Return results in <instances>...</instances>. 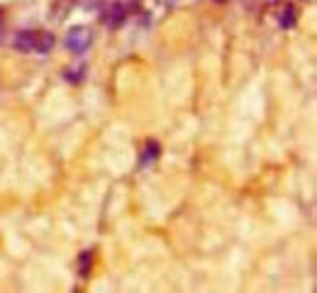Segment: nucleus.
I'll use <instances>...</instances> for the list:
<instances>
[{
  "instance_id": "obj_1",
  "label": "nucleus",
  "mask_w": 317,
  "mask_h": 293,
  "mask_svg": "<svg viewBox=\"0 0 317 293\" xmlns=\"http://www.w3.org/2000/svg\"><path fill=\"white\" fill-rule=\"evenodd\" d=\"M90 29L83 27V25H76L66 32V47H69L73 54H83L88 47H90Z\"/></svg>"
},
{
  "instance_id": "obj_2",
  "label": "nucleus",
  "mask_w": 317,
  "mask_h": 293,
  "mask_svg": "<svg viewBox=\"0 0 317 293\" xmlns=\"http://www.w3.org/2000/svg\"><path fill=\"white\" fill-rule=\"evenodd\" d=\"M129 17V13L124 10V8H120L117 3H112L110 5V10L103 15V22L108 25V27H112V29H117V27H122L124 25V20Z\"/></svg>"
},
{
  "instance_id": "obj_3",
  "label": "nucleus",
  "mask_w": 317,
  "mask_h": 293,
  "mask_svg": "<svg viewBox=\"0 0 317 293\" xmlns=\"http://www.w3.org/2000/svg\"><path fill=\"white\" fill-rule=\"evenodd\" d=\"M34 39H37V32H32V29H22V32H17L15 34V49H20V52H34Z\"/></svg>"
},
{
  "instance_id": "obj_4",
  "label": "nucleus",
  "mask_w": 317,
  "mask_h": 293,
  "mask_svg": "<svg viewBox=\"0 0 317 293\" xmlns=\"http://www.w3.org/2000/svg\"><path fill=\"white\" fill-rule=\"evenodd\" d=\"M54 49V34L52 32H37V39H34V52L47 54Z\"/></svg>"
},
{
  "instance_id": "obj_5",
  "label": "nucleus",
  "mask_w": 317,
  "mask_h": 293,
  "mask_svg": "<svg viewBox=\"0 0 317 293\" xmlns=\"http://www.w3.org/2000/svg\"><path fill=\"white\" fill-rule=\"evenodd\" d=\"M159 152H161L159 142H156V140H149V142H147V149H144V154H142V161H139V164H142V166H147V164L156 161Z\"/></svg>"
},
{
  "instance_id": "obj_6",
  "label": "nucleus",
  "mask_w": 317,
  "mask_h": 293,
  "mask_svg": "<svg viewBox=\"0 0 317 293\" xmlns=\"http://www.w3.org/2000/svg\"><path fill=\"white\" fill-rule=\"evenodd\" d=\"M278 25L283 29H290L295 25V8H293V5H286V8L281 10V15H278Z\"/></svg>"
},
{
  "instance_id": "obj_7",
  "label": "nucleus",
  "mask_w": 317,
  "mask_h": 293,
  "mask_svg": "<svg viewBox=\"0 0 317 293\" xmlns=\"http://www.w3.org/2000/svg\"><path fill=\"white\" fill-rule=\"evenodd\" d=\"M71 8H73V0H61V3H59V5H56V8H52V17H54L56 22H61V20H64V17H66V13H69Z\"/></svg>"
},
{
  "instance_id": "obj_8",
  "label": "nucleus",
  "mask_w": 317,
  "mask_h": 293,
  "mask_svg": "<svg viewBox=\"0 0 317 293\" xmlns=\"http://www.w3.org/2000/svg\"><path fill=\"white\" fill-rule=\"evenodd\" d=\"M90 262H93V252H83L81 259H78V276H81V279H85V276H88Z\"/></svg>"
},
{
  "instance_id": "obj_9",
  "label": "nucleus",
  "mask_w": 317,
  "mask_h": 293,
  "mask_svg": "<svg viewBox=\"0 0 317 293\" xmlns=\"http://www.w3.org/2000/svg\"><path fill=\"white\" fill-rule=\"evenodd\" d=\"M83 76H85V66H81L78 71H66V73H64V78H66L69 83H81Z\"/></svg>"
},
{
  "instance_id": "obj_10",
  "label": "nucleus",
  "mask_w": 317,
  "mask_h": 293,
  "mask_svg": "<svg viewBox=\"0 0 317 293\" xmlns=\"http://www.w3.org/2000/svg\"><path fill=\"white\" fill-rule=\"evenodd\" d=\"M215 3H224V0H215Z\"/></svg>"
}]
</instances>
